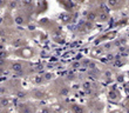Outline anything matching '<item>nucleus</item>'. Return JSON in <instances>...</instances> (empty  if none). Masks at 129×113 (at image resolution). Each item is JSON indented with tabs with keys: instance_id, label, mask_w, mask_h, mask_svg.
<instances>
[{
	"instance_id": "1",
	"label": "nucleus",
	"mask_w": 129,
	"mask_h": 113,
	"mask_svg": "<svg viewBox=\"0 0 129 113\" xmlns=\"http://www.w3.org/2000/svg\"><path fill=\"white\" fill-rule=\"evenodd\" d=\"M7 69L12 71L13 73L18 75H27L31 74L33 72L31 65H28L27 62L25 61H20V60H8L7 62Z\"/></svg>"
},
{
	"instance_id": "2",
	"label": "nucleus",
	"mask_w": 129,
	"mask_h": 113,
	"mask_svg": "<svg viewBox=\"0 0 129 113\" xmlns=\"http://www.w3.org/2000/svg\"><path fill=\"white\" fill-rule=\"evenodd\" d=\"M88 20H92V21H99V22H105L109 19V12L105 8H99V10L95 11H92L89 15L87 17Z\"/></svg>"
},
{
	"instance_id": "3",
	"label": "nucleus",
	"mask_w": 129,
	"mask_h": 113,
	"mask_svg": "<svg viewBox=\"0 0 129 113\" xmlns=\"http://www.w3.org/2000/svg\"><path fill=\"white\" fill-rule=\"evenodd\" d=\"M17 113H37L38 106L37 104L32 101H20L15 107Z\"/></svg>"
},
{
	"instance_id": "4",
	"label": "nucleus",
	"mask_w": 129,
	"mask_h": 113,
	"mask_svg": "<svg viewBox=\"0 0 129 113\" xmlns=\"http://www.w3.org/2000/svg\"><path fill=\"white\" fill-rule=\"evenodd\" d=\"M53 92L56 93L58 96H67L68 92H69V87H68L67 84L62 82L61 80H58L53 85Z\"/></svg>"
},
{
	"instance_id": "5",
	"label": "nucleus",
	"mask_w": 129,
	"mask_h": 113,
	"mask_svg": "<svg viewBox=\"0 0 129 113\" xmlns=\"http://www.w3.org/2000/svg\"><path fill=\"white\" fill-rule=\"evenodd\" d=\"M128 0H107V5L112 11H119L126 7Z\"/></svg>"
},
{
	"instance_id": "6",
	"label": "nucleus",
	"mask_w": 129,
	"mask_h": 113,
	"mask_svg": "<svg viewBox=\"0 0 129 113\" xmlns=\"http://www.w3.org/2000/svg\"><path fill=\"white\" fill-rule=\"evenodd\" d=\"M67 110L69 111L71 113H89L88 108L81 104H78V103H71L68 104V107Z\"/></svg>"
},
{
	"instance_id": "7",
	"label": "nucleus",
	"mask_w": 129,
	"mask_h": 113,
	"mask_svg": "<svg viewBox=\"0 0 129 113\" xmlns=\"http://www.w3.org/2000/svg\"><path fill=\"white\" fill-rule=\"evenodd\" d=\"M29 93H31L32 98H34V99H37V100H44L48 97L47 92L42 88H34V89H32Z\"/></svg>"
},
{
	"instance_id": "8",
	"label": "nucleus",
	"mask_w": 129,
	"mask_h": 113,
	"mask_svg": "<svg viewBox=\"0 0 129 113\" xmlns=\"http://www.w3.org/2000/svg\"><path fill=\"white\" fill-rule=\"evenodd\" d=\"M15 53H17V54L19 53V55L25 59H31L34 57V51L31 47H27V46H26V47H20V50L17 51Z\"/></svg>"
},
{
	"instance_id": "9",
	"label": "nucleus",
	"mask_w": 129,
	"mask_h": 113,
	"mask_svg": "<svg viewBox=\"0 0 129 113\" xmlns=\"http://www.w3.org/2000/svg\"><path fill=\"white\" fill-rule=\"evenodd\" d=\"M27 14L22 13V12H17L15 14V17H14V21H15V24L18 25H25L27 24Z\"/></svg>"
},
{
	"instance_id": "10",
	"label": "nucleus",
	"mask_w": 129,
	"mask_h": 113,
	"mask_svg": "<svg viewBox=\"0 0 129 113\" xmlns=\"http://www.w3.org/2000/svg\"><path fill=\"white\" fill-rule=\"evenodd\" d=\"M21 4H22V6L26 11L27 10H31L32 7L34 5V0H21Z\"/></svg>"
},
{
	"instance_id": "11",
	"label": "nucleus",
	"mask_w": 129,
	"mask_h": 113,
	"mask_svg": "<svg viewBox=\"0 0 129 113\" xmlns=\"http://www.w3.org/2000/svg\"><path fill=\"white\" fill-rule=\"evenodd\" d=\"M17 6H18L17 0H8V1H7V7H8V10H15Z\"/></svg>"
},
{
	"instance_id": "12",
	"label": "nucleus",
	"mask_w": 129,
	"mask_h": 113,
	"mask_svg": "<svg viewBox=\"0 0 129 113\" xmlns=\"http://www.w3.org/2000/svg\"><path fill=\"white\" fill-rule=\"evenodd\" d=\"M52 111H53V108H51V107H48V106H44V107H41L40 110H38L37 113H52Z\"/></svg>"
},
{
	"instance_id": "13",
	"label": "nucleus",
	"mask_w": 129,
	"mask_h": 113,
	"mask_svg": "<svg viewBox=\"0 0 129 113\" xmlns=\"http://www.w3.org/2000/svg\"><path fill=\"white\" fill-rule=\"evenodd\" d=\"M124 108H126V110H127V111H128V112H129V99L127 100L126 103H124Z\"/></svg>"
},
{
	"instance_id": "14",
	"label": "nucleus",
	"mask_w": 129,
	"mask_h": 113,
	"mask_svg": "<svg viewBox=\"0 0 129 113\" xmlns=\"http://www.w3.org/2000/svg\"><path fill=\"white\" fill-rule=\"evenodd\" d=\"M52 113H64V112H62V111H59V110H53V111H52Z\"/></svg>"
},
{
	"instance_id": "15",
	"label": "nucleus",
	"mask_w": 129,
	"mask_h": 113,
	"mask_svg": "<svg viewBox=\"0 0 129 113\" xmlns=\"http://www.w3.org/2000/svg\"><path fill=\"white\" fill-rule=\"evenodd\" d=\"M109 113H123V112H121V111H112V112H109Z\"/></svg>"
},
{
	"instance_id": "16",
	"label": "nucleus",
	"mask_w": 129,
	"mask_h": 113,
	"mask_svg": "<svg viewBox=\"0 0 129 113\" xmlns=\"http://www.w3.org/2000/svg\"><path fill=\"white\" fill-rule=\"evenodd\" d=\"M128 5H129V0H128Z\"/></svg>"
}]
</instances>
